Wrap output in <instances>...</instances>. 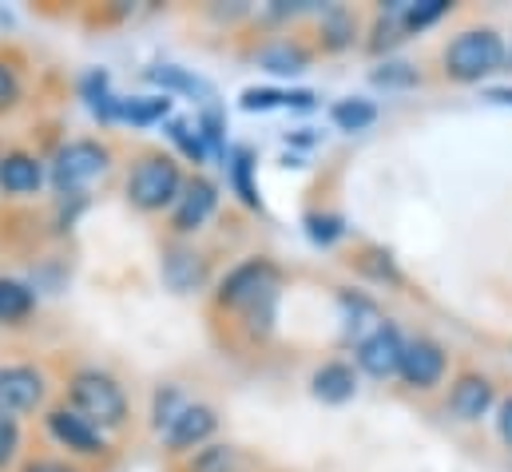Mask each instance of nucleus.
<instances>
[{"instance_id":"nucleus-1","label":"nucleus","mask_w":512,"mask_h":472,"mask_svg":"<svg viewBox=\"0 0 512 472\" xmlns=\"http://www.w3.org/2000/svg\"><path fill=\"white\" fill-rule=\"evenodd\" d=\"M505 56L509 52L497 28H465L445 44L441 64L453 84H481L505 68Z\"/></svg>"},{"instance_id":"nucleus-2","label":"nucleus","mask_w":512,"mask_h":472,"mask_svg":"<svg viewBox=\"0 0 512 472\" xmlns=\"http://www.w3.org/2000/svg\"><path fill=\"white\" fill-rule=\"evenodd\" d=\"M68 405L80 417H88L100 433L120 429L128 421V393H124V385L112 373H100V369L72 373V381H68Z\"/></svg>"},{"instance_id":"nucleus-3","label":"nucleus","mask_w":512,"mask_h":472,"mask_svg":"<svg viewBox=\"0 0 512 472\" xmlns=\"http://www.w3.org/2000/svg\"><path fill=\"white\" fill-rule=\"evenodd\" d=\"M183 183L187 179L171 155H163V151L139 155L128 175V203L143 215H155L163 207H175V199L183 195Z\"/></svg>"},{"instance_id":"nucleus-4","label":"nucleus","mask_w":512,"mask_h":472,"mask_svg":"<svg viewBox=\"0 0 512 472\" xmlns=\"http://www.w3.org/2000/svg\"><path fill=\"white\" fill-rule=\"evenodd\" d=\"M112 171V151L96 139H72L52 159V187L64 199H80L96 179Z\"/></svg>"},{"instance_id":"nucleus-5","label":"nucleus","mask_w":512,"mask_h":472,"mask_svg":"<svg viewBox=\"0 0 512 472\" xmlns=\"http://www.w3.org/2000/svg\"><path fill=\"white\" fill-rule=\"evenodd\" d=\"M274 290H278V266L266 262V258H247V262H239V266L219 282L215 302H219L223 310H247V306H255L258 298L274 294Z\"/></svg>"},{"instance_id":"nucleus-6","label":"nucleus","mask_w":512,"mask_h":472,"mask_svg":"<svg viewBox=\"0 0 512 472\" xmlns=\"http://www.w3.org/2000/svg\"><path fill=\"white\" fill-rule=\"evenodd\" d=\"M44 425H48V437H52L56 445H64L68 453H76V457H104V453H108L104 433H100L88 417H80L72 405L48 409Z\"/></svg>"},{"instance_id":"nucleus-7","label":"nucleus","mask_w":512,"mask_h":472,"mask_svg":"<svg viewBox=\"0 0 512 472\" xmlns=\"http://www.w3.org/2000/svg\"><path fill=\"white\" fill-rule=\"evenodd\" d=\"M401 354H405V338L397 334V326L378 322V326L358 342L354 361H358V369H362L366 377H374V381H389V377H397V373H401Z\"/></svg>"},{"instance_id":"nucleus-8","label":"nucleus","mask_w":512,"mask_h":472,"mask_svg":"<svg viewBox=\"0 0 512 472\" xmlns=\"http://www.w3.org/2000/svg\"><path fill=\"white\" fill-rule=\"evenodd\" d=\"M445 369H449V354L433 338H409L405 342V354H401V373L397 377L409 389H433V385H441Z\"/></svg>"},{"instance_id":"nucleus-9","label":"nucleus","mask_w":512,"mask_h":472,"mask_svg":"<svg viewBox=\"0 0 512 472\" xmlns=\"http://www.w3.org/2000/svg\"><path fill=\"white\" fill-rule=\"evenodd\" d=\"M44 401V373L36 365H4L0 369V413L20 417Z\"/></svg>"},{"instance_id":"nucleus-10","label":"nucleus","mask_w":512,"mask_h":472,"mask_svg":"<svg viewBox=\"0 0 512 472\" xmlns=\"http://www.w3.org/2000/svg\"><path fill=\"white\" fill-rule=\"evenodd\" d=\"M219 207V191L211 179H187L183 183V195L175 199L171 207V231L175 235H195Z\"/></svg>"},{"instance_id":"nucleus-11","label":"nucleus","mask_w":512,"mask_h":472,"mask_svg":"<svg viewBox=\"0 0 512 472\" xmlns=\"http://www.w3.org/2000/svg\"><path fill=\"white\" fill-rule=\"evenodd\" d=\"M215 429H219V417H215V409L211 405H187L179 417H175V425L163 433V445H167V453H199L211 437H215Z\"/></svg>"},{"instance_id":"nucleus-12","label":"nucleus","mask_w":512,"mask_h":472,"mask_svg":"<svg viewBox=\"0 0 512 472\" xmlns=\"http://www.w3.org/2000/svg\"><path fill=\"white\" fill-rule=\"evenodd\" d=\"M493 401H497V389H493V381L485 373H461L453 381V389H449V413L457 421H481V417H489Z\"/></svg>"},{"instance_id":"nucleus-13","label":"nucleus","mask_w":512,"mask_h":472,"mask_svg":"<svg viewBox=\"0 0 512 472\" xmlns=\"http://www.w3.org/2000/svg\"><path fill=\"white\" fill-rule=\"evenodd\" d=\"M310 393H314L322 405H346V401H354V393H358V369H354L350 361H326V365L314 369Z\"/></svg>"},{"instance_id":"nucleus-14","label":"nucleus","mask_w":512,"mask_h":472,"mask_svg":"<svg viewBox=\"0 0 512 472\" xmlns=\"http://www.w3.org/2000/svg\"><path fill=\"white\" fill-rule=\"evenodd\" d=\"M44 187V163L28 151L0 155V191L4 195H36Z\"/></svg>"},{"instance_id":"nucleus-15","label":"nucleus","mask_w":512,"mask_h":472,"mask_svg":"<svg viewBox=\"0 0 512 472\" xmlns=\"http://www.w3.org/2000/svg\"><path fill=\"white\" fill-rule=\"evenodd\" d=\"M203 274H207V262H203L195 250H187V246H171V250L163 254V282H167L171 290L187 294V290L203 286Z\"/></svg>"},{"instance_id":"nucleus-16","label":"nucleus","mask_w":512,"mask_h":472,"mask_svg":"<svg viewBox=\"0 0 512 472\" xmlns=\"http://www.w3.org/2000/svg\"><path fill=\"white\" fill-rule=\"evenodd\" d=\"M258 68L270 76H302L310 68V52L294 40H274V44L258 48Z\"/></svg>"},{"instance_id":"nucleus-17","label":"nucleus","mask_w":512,"mask_h":472,"mask_svg":"<svg viewBox=\"0 0 512 472\" xmlns=\"http://www.w3.org/2000/svg\"><path fill=\"white\" fill-rule=\"evenodd\" d=\"M385 12H393L401 20V32H425L429 24L449 16V0H397Z\"/></svg>"},{"instance_id":"nucleus-18","label":"nucleus","mask_w":512,"mask_h":472,"mask_svg":"<svg viewBox=\"0 0 512 472\" xmlns=\"http://www.w3.org/2000/svg\"><path fill=\"white\" fill-rule=\"evenodd\" d=\"M223 163H227L231 187H235V195L243 199V207L258 211L262 203H258V187H255V151H251V147H235Z\"/></svg>"},{"instance_id":"nucleus-19","label":"nucleus","mask_w":512,"mask_h":472,"mask_svg":"<svg viewBox=\"0 0 512 472\" xmlns=\"http://www.w3.org/2000/svg\"><path fill=\"white\" fill-rule=\"evenodd\" d=\"M36 310V294L32 286H24L20 278H0V322L4 326H20L28 322Z\"/></svg>"},{"instance_id":"nucleus-20","label":"nucleus","mask_w":512,"mask_h":472,"mask_svg":"<svg viewBox=\"0 0 512 472\" xmlns=\"http://www.w3.org/2000/svg\"><path fill=\"white\" fill-rule=\"evenodd\" d=\"M147 80H151V84H159V88H163V96L183 92V96H203V100H211V84H207V80H199V76H191V72H187V68H179V64L147 68Z\"/></svg>"},{"instance_id":"nucleus-21","label":"nucleus","mask_w":512,"mask_h":472,"mask_svg":"<svg viewBox=\"0 0 512 472\" xmlns=\"http://www.w3.org/2000/svg\"><path fill=\"white\" fill-rule=\"evenodd\" d=\"M167 116H171V96H131V100H120V119L135 123V127L163 123Z\"/></svg>"},{"instance_id":"nucleus-22","label":"nucleus","mask_w":512,"mask_h":472,"mask_svg":"<svg viewBox=\"0 0 512 472\" xmlns=\"http://www.w3.org/2000/svg\"><path fill=\"white\" fill-rule=\"evenodd\" d=\"M167 139L191 159V163H207V139H203V131H199V123L195 119H171L167 123Z\"/></svg>"},{"instance_id":"nucleus-23","label":"nucleus","mask_w":512,"mask_h":472,"mask_svg":"<svg viewBox=\"0 0 512 472\" xmlns=\"http://www.w3.org/2000/svg\"><path fill=\"white\" fill-rule=\"evenodd\" d=\"M187 405H191V401H187V393H183L179 385H163V389L155 393V405H151V425H155V433L163 437Z\"/></svg>"},{"instance_id":"nucleus-24","label":"nucleus","mask_w":512,"mask_h":472,"mask_svg":"<svg viewBox=\"0 0 512 472\" xmlns=\"http://www.w3.org/2000/svg\"><path fill=\"white\" fill-rule=\"evenodd\" d=\"M378 119V108L370 104V100H338L334 108H330V123L338 127V131H366L370 123Z\"/></svg>"},{"instance_id":"nucleus-25","label":"nucleus","mask_w":512,"mask_h":472,"mask_svg":"<svg viewBox=\"0 0 512 472\" xmlns=\"http://www.w3.org/2000/svg\"><path fill=\"white\" fill-rule=\"evenodd\" d=\"M183 472H235V449L231 445H203Z\"/></svg>"},{"instance_id":"nucleus-26","label":"nucleus","mask_w":512,"mask_h":472,"mask_svg":"<svg viewBox=\"0 0 512 472\" xmlns=\"http://www.w3.org/2000/svg\"><path fill=\"white\" fill-rule=\"evenodd\" d=\"M322 36H326V48H346L354 40V16L346 8H330L322 16Z\"/></svg>"},{"instance_id":"nucleus-27","label":"nucleus","mask_w":512,"mask_h":472,"mask_svg":"<svg viewBox=\"0 0 512 472\" xmlns=\"http://www.w3.org/2000/svg\"><path fill=\"white\" fill-rule=\"evenodd\" d=\"M342 219L338 215H306V235L310 242H318V246H334L338 238H342Z\"/></svg>"},{"instance_id":"nucleus-28","label":"nucleus","mask_w":512,"mask_h":472,"mask_svg":"<svg viewBox=\"0 0 512 472\" xmlns=\"http://www.w3.org/2000/svg\"><path fill=\"white\" fill-rule=\"evenodd\" d=\"M16 453H20V425H16V417L0 413V469H8L16 461Z\"/></svg>"},{"instance_id":"nucleus-29","label":"nucleus","mask_w":512,"mask_h":472,"mask_svg":"<svg viewBox=\"0 0 512 472\" xmlns=\"http://www.w3.org/2000/svg\"><path fill=\"white\" fill-rule=\"evenodd\" d=\"M421 76H417V68H409V64H382L378 72H374V84H382V88H413Z\"/></svg>"},{"instance_id":"nucleus-30","label":"nucleus","mask_w":512,"mask_h":472,"mask_svg":"<svg viewBox=\"0 0 512 472\" xmlns=\"http://www.w3.org/2000/svg\"><path fill=\"white\" fill-rule=\"evenodd\" d=\"M282 104H286V92H278V88H247L243 92L247 112H270V108H282Z\"/></svg>"},{"instance_id":"nucleus-31","label":"nucleus","mask_w":512,"mask_h":472,"mask_svg":"<svg viewBox=\"0 0 512 472\" xmlns=\"http://www.w3.org/2000/svg\"><path fill=\"white\" fill-rule=\"evenodd\" d=\"M20 104V80H16V72L0 60V112H12Z\"/></svg>"},{"instance_id":"nucleus-32","label":"nucleus","mask_w":512,"mask_h":472,"mask_svg":"<svg viewBox=\"0 0 512 472\" xmlns=\"http://www.w3.org/2000/svg\"><path fill=\"white\" fill-rule=\"evenodd\" d=\"M497 433H501L505 449H512V397H505L501 409H497Z\"/></svg>"},{"instance_id":"nucleus-33","label":"nucleus","mask_w":512,"mask_h":472,"mask_svg":"<svg viewBox=\"0 0 512 472\" xmlns=\"http://www.w3.org/2000/svg\"><path fill=\"white\" fill-rule=\"evenodd\" d=\"M24 472H80V469L68 465V461H52V457H44V461H28Z\"/></svg>"},{"instance_id":"nucleus-34","label":"nucleus","mask_w":512,"mask_h":472,"mask_svg":"<svg viewBox=\"0 0 512 472\" xmlns=\"http://www.w3.org/2000/svg\"><path fill=\"white\" fill-rule=\"evenodd\" d=\"M489 100L493 104H512V88H489Z\"/></svg>"}]
</instances>
